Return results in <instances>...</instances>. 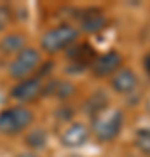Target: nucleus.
<instances>
[{
    "label": "nucleus",
    "mask_w": 150,
    "mask_h": 157,
    "mask_svg": "<svg viewBox=\"0 0 150 157\" xmlns=\"http://www.w3.org/2000/svg\"><path fill=\"white\" fill-rule=\"evenodd\" d=\"M77 30L70 26V25H61V26H56L51 28L49 32H45L42 35V49L47 52H58V51L65 49L68 45L77 40Z\"/></svg>",
    "instance_id": "7ed1b4c3"
},
{
    "label": "nucleus",
    "mask_w": 150,
    "mask_h": 157,
    "mask_svg": "<svg viewBox=\"0 0 150 157\" xmlns=\"http://www.w3.org/2000/svg\"><path fill=\"white\" fill-rule=\"evenodd\" d=\"M23 44H25V37L23 35L11 33V35H7L6 39H2V42H0V51L6 52V54H9V52H17L23 47Z\"/></svg>",
    "instance_id": "9b49d317"
},
{
    "label": "nucleus",
    "mask_w": 150,
    "mask_h": 157,
    "mask_svg": "<svg viewBox=\"0 0 150 157\" xmlns=\"http://www.w3.org/2000/svg\"><path fill=\"white\" fill-rule=\"evenodd\" d=\"M121 63H122L121 54L115 52V51H108V52L101 54V56H98L94 59V63H93V72H94L96 77H106V75L117 72L119 67H121Z\"/></svg>",
    "instance_id": "423d86ee"
},
{
    "label": "nucleus",
    "mask_w": 150,
    "mask_h": 157,
    "mask_svg": "<svg viewBox=\"0 0 150 157\" xmlns=\"http://www.w3.org/2000/svg\"><path fill=\"white\" fill-rule=\"evenodd\" d=\"M93 56H94V49H93L89 44H86V42L73 45L72 49L68 51V58H70L72 61L79 63L80 67H84Z\"/></svg>",
    "instance_id": "9d476101"
},
{
    "label": "nucleus",
    "mask_w": 150,
    "mask_h": 157,
    "mask_svg": "<svg viewBox=\"0 0 150 157\" xmlns=\"http://www.w3.org/2000/svg\"><path fill=\"white\" fill-rule=\"evenodd\" d=\"M136 86H138V77L133 70H128V68L119 70L115 73V77L112 78V87L121 94H128V93L134 91Z\"/></svg>",
    "instance_id": "6e6552de"
},
{
    "label": "nucleus",
    "mask_w": 150,
    "mask_h": 157,
    "mask_svg": "<svg viewBox=\"0 0 150 157\" xmlns=\"http://www.w3.org/2000/svg\"><path fill=\"white\" fill-rule=\"evenodd\" d=\"M45 141H47V135H45V131L42 128L33 129V131L26 136V143H28V147H32V148H42V147L45 145Z\"/></svg>",
    "instance_id": "f8f14e48"
},
{
    "label": "nucleus",
    "mask_w": 150,
    "mask_h": 157,
    "mask_svg": "<svg viewBox=\"0 0 150 157\" xmlns=\"http://www.w3.org/2000/svg\"><path fill=\"white\" fill-rule=\"evenodd\" d=\"M143 68H145V72H147V75L150 77V52L143 58Z\"/></svg>",
    "instance_id": "dca6fc26"
},
{
    "label": "nucleus",
    "mask_w": 150,
    "mask_h": 157,
    "mask_svg": "<svg viewBox=\"0 0 150 157\" xmlns=\"http://www.w3.org/2000/svg\"><path fill=\"white\" fill-rule=\"evenodd\" d=\"M105 23L106 19L103 16V12L98 9H91L80 17V28L86 33H98L105 28Z\"/></svg>",
    "instance_id": "1a4fd4ad"
},
{
    "label": "nucleus",
    "mask_w": 150,
    "mask_h": 157,
    "mask_svg": "<svg viewBox=\"0 0 150 157\" xmlns=\"http://www.w3.org/2000/svg\"><path fill=\"white\" fill-rule=\"evenodd\" d=\"M7 23H9V9L0 6V32L7 26Z\"/></svg>",
    "instance_id": "2eb2a0df"
},
{
    "label": "nucleus",
    "mask_w": 150,
    "mask_h": 157,
    "mask_svg": "<svg viewBox=\"0 0 150 157\" xmlns=\"http://www.w3.org/2000/svg\"><path fill=\"white\" fill-rule=\"evenodd\" d=\"M42 93V84L37 77H28L19 80L14 87H12L11 94L14 100L21 101V103H26V101H33L37 100Z\"/></svg>",
    "instance_id": "39448f33"
},
{
    "label": "nucleus",
    "mask_w": 150,
    "mask_h": 157,
    "mask_svg": "<svg viewBox=\"0 0 150 157\" xmlns=\"http://www.w3.org/2000/svg\"><path fill=\"white\" fill-rule=\"evenodd\" d=\"M147 112L150 113V96H148V100H147Z\"/></svg>",
    "instance_id": "a211bd4d"
},
{
    "label": "nucleus",
    "mask_w": 150,
    "mask_h": 157,
    "mask_svg": "<svg viewBox=\"0 0 150 157\" xmlns=\"http://www.w3.org/2000/svg\"><path fill=\"white\" fill-rule=\"evenodd\" d=\"M33 121V113L25 107H11L0 112V133L16 135L28 128Z\"/></svg>",
    "instance_id": "f03ea898"
},
{
    "label": "nucleus",
    "mask_w": 150,
    "mask_h": 157,
    "mask_svg": "<svg viewBox=\"0 0 150 157\" xmlns=\"http://www.w3.org/2000/svg\"><path fill=\"white\" fill-rule=\"evenodd\" d=\"M16 157H39V155H35L33 152H25V154H19V155Z\"/></svg>",
    "instance_id": "f3484780"
},
{
    "label": "nucleus",
    "mask_w": 150,
    "mask_h": 157,
    "mask_svg": "<svg viewBox=\"0 0 150 157\" xmlns=\"http://www.w3.org/2000/svg\"><path fill=\"white\" fill-rule=\"evenodd\" d=\"M89 138V129L80 122L70 124L61 135V143L68 148H79V147L86 145Z\"/></svg>",
    "instance_id": "0eeeda50"
},
{
    "label": "nucleus",
    "mask_w": 150,
    "mask_h": 157,
    "mask_svg": "<svg viewBox=\"0 0 150 157\" xmlns=\"http://www.w3.org/2000/svg\"><path fill=\"white\" fill-rule=\"evenodd\" d=\"M39 61H40V54L37 49H32V47L21 49L17 52V56L12 59L11 67H9V73L14 78H26L37 68Z\"/></svg>",
    "instance_id": "20e7f679"
},
{
    "label": "nucleus",
    "mask_w": 150,
    "mask_h": 157,
    "mask_svg": "<svg viewBox=\"0 0 150 157\" xmlns=\"http://www.w3.org/2000/svg\"><path fill=\"white\" fill-rule=\"evenodd\" d=\"M106 107V96L105 94H94L91 100L87 101V112L94 117V115H98L100 112H103Z\"/></svg>",
    "instance_id": "ddd939ff"
},
{
    "label": "nucleus",
    "mask_w": 150,
    "mask_h": 157,
    "mask_svg": "<svg viewBox=\"0 0 150 157\" xmlns=\"http://www.w3.org/2000/svg\"><path fill=\"white\" fill-rule=\"evenodd\" d=\"M124 115L121 110L115 108H105L103 112L93 117V135L96 136L98 141H112L115 138L121 129H122Z\"/></svg>",
    "instance_id": "f257e3e1"
},
{
    "label": "nucleus",
    "mask_w": 150,
    "mask_h": 157,
    "mask_svg": "<svg viewBox=\"0 0 150 157\" xmlns=\"http://www.w3.org/2000/svg\"><path fill=\"white\" fill-rule=\"evenodd\" d=\"M134 143H136V147L140 148V152L150 155V129H140L138 133H136Z\"/></svg>",
    "instance_id": "4468645a"
}]
</instances>
